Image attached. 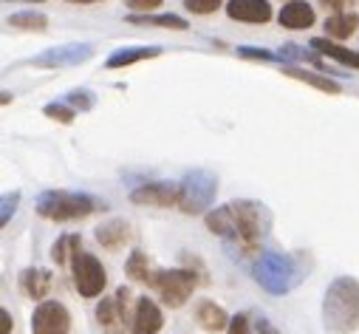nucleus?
<instances>
[{
	"mask_svg": "<svg viewBox=\"0 0 359 334\" xmlns=\"http://www.w3.org/2000/svg\"><path fill=\"white\" fill-rule=\"evenodd\" d=\"M133 204H150V207H175L182 201V185H170V182H156L136 187L130 193Z\"/></svg>",
	"mask_w": 359,
	"mask_h": 334,
	"instance_id": "1a4fd4ad",
	"label": "nucleus"
},
{
	"mask_svg": "<svg viewBox=\"0 0 359 334\" xmlns=\"http://www.w3.org/2000/svg\"><path fill=\"white\" fill-rule=\"evenodd\" d=\"M79 246H82V238H79V235H62V238L51 246L54 264H68V261H74V255L79 253Z\"/></svg>",
	"mask_w": 359,
	"mask_h": 334,
	"instance_id": "412c9836",
	"label": "nucleus"
},
{
	"mask_svg": "<svg viewBox=\"0 0 359 334\" xmlns=\"http://www.w3.org/2000/svg\"><path fill=\"white\" fill-rule=\"evenodd\" d=\"M128 6L133 9V12H153L156 6H161V0H128Z\"/></svg>",
	"mask_w": 359,
	"mask_h": 334,
	"instance_id": "cd10ccee",
	"label": "nucleus"
},
{
	"mask_svg": "<svg viewBox=\"0 0 359 334\" xmlns=\"http://www.w3.org/2000/svg\"><path fill=\"white\" fill-rule=\"evenodd\" d=\"M226 334H252V323L246 314H235L226 326Z\"/></svg>",
	"mask_w": 359,
	"mask_h": 334,
	"instance_id": "a878e982",
	"label": "nucleus"
},
{
	"mask_svg": "<svg viewBox=\"0 0 359 334\" xmlns=\"http://www.w3.org/2000/svg\"><path fill=\"white\" fill-rule=\"evenodd\" d=\"M158 54H161V48H156V46H150V48H122V51H116V54L108 60V68L133 65V62H139V60H147V57H158Z\"/></svg>",
	"mask_w": 359,
	"mask_h": 334,
	"instance_id": "6ab92c4d",
	"label": "nucleus"
},
{
	"mask_svg": "<svg viewBox=\"0 0 359 334\" xmlns=\"http://www.w3.org/2000/svg\"><path fill=\"white\" fill-rule=\"evenodd\" d=\"M0 320H4V328H0V334H9V328H12V317H9L6 309H0Z\"/></svg>",
	"mask_w": 359,
	"mask_h": 334,
	"instance_id": "7c9ffc66",
	"label": "nucleus"
},
{
	"mask_svg": "<svg viewBox=\"0 0 359 334\" xmlns=\"http://www.w3.org/2000/svg\"><path fill=\"white\" fill-rule=\"evenodd\" d=\"M97 241L105 246V249H119L125 241H128V224L125 221H108L97 229Z\"/></svg>",
	"mask_w": 359,
	"mask_h": 334,
	"instance_id": "f3484780",
	"label": "nucleus"
},
{
	"mask_svg": "<svg viewBox=\"0 0 359 334\" xmlns=\"http://www.w3.org/2000/svg\"><path fill=\"white\" fill-rule=\"evenodd\" d=\"M147 283L158 292V298L170 309L184 306L190 300V295L196 292V275L190 269H156Z\"/></svg>",
	"mask_w": 359,
	"mask_h": 334,
	"instance_id": "20e7f679",
	"label": "nucleus"
},
{
	"mask_svg": "<svg viewBox=\"0 0 359 334\" xmlns=\"http://www.w3.org/2000/svg\"><path fill=\"white\" fill-rule=\"evenodd\" d=\"M226 15L243 23H266L272 18V6H269V0H232L226 4Z\"/></svg>",
	"mask_w": 359,
	"mask_h": 334,
	"instance_id": "9b49d317",
	"label": "nucleus"
},
{
	"mask_svg": "<svg viewBox=\"0 0 359 334\" xmlns=\"http://www.w3.org/2000/svg\"><path fill=\"white\" fill-rule=\"evenodd\" d=\"M71 331V314L57 300H40V306L32 314V334H68Z\"/></svg>",
	"mask_w": 359,
	"mask_h": 334,
	"instance_id": "6e6552de",
	"label": "nucleus"
},
{
	"mask_svg": "<svg viewBox=\"0 0 359 334\" xmlns=\"http://www.w3.org/2000/svg\"><path fill=\"white\" fill-rule=\"evenodd\" d=\"M128 306H130V289L119 286L114 298H102L97 306V320L105 334H128Z\"/></svg>",
	"mask_w": 359,
	"mask_h": 334,
	"instance_id": "423d86ee",
	"label": "nucleus"
},
{
	"mask_svg": "<svg viewBox=\"0 0 359 334\" xmlns=\"http://www.w3.org/2000/svg\"><path fill=\"white\" fill-rule=\"evenodd\" d=\"M212 196H215V179L210 173L198 171L182 182V201H178V207L184 213H201L210 207Z\"/></svg>",
	"mask_w": 359,
	"mask_h": 334,
	"instance_id": "0eeeda50",
	"label": "nucleus"
},
{
	"mask_svg": "<svg viewBox=\"0 0 359 334\" xmlns=\"http://www.w3.org/2000/svg\"><path fill=\"white\" fill-rule=\"evenodd\" d=\"M71 4H97V0H71Z\"/></svg>",
	"mask_w": 359,
	"mask_h": 334,
	"instance_id": "473e14b6",
	"label": "nucleus"
},
{
	"mask_svg": "<svg viewBox=\"0 0 359 334\" xmlns=\"http://www.w3.org/2000/svg\"><path fill=\"white\" fill-rule=\"evenodd\" d=\"M18 199H20V196H18V193H15V196H12V199H9V196H6V199H4V224H6V221H9V213H15V204H18Z\"/></svg>",
	"mask_w": 359,
	"mask_h": 334,
	"instance_id": "c85d7f7f",
	"label": "nucleus"
},
{
	"mask_svg": "<svg viewBox=\"0 0 359 334\" xmlns=\"http://www.w3.org/2000/svg\"><path fill=\"white\" fill-rule=\"evenodd\" d=\"M46 116L57 119V122H71L74 119V108H65V105H46Z\"/></svg>",
	"mask_w": 359,
	"mask_h": 334,
	"instance_id": "bb28decb",
	"label": "nucleus"
},
{
	"mask_svg": "<svg viewBox=\"0 0 359 334\" xmlns=\"http://www.w3.org/2000/svg\"><path fill=\"white\" fill-rule=\"evenodd\" d=\"M9 26L43 32V29L48 26V18H46V15H37V12H20V15H12V18H9Z\"/></svg>",
	"mask_w": 359,
	"mask_h": 334,
	"instance_id": "b1692460",
	"label": "nucleus"
},
{
	"mask_svg": "<svg viewBox=\"0 0 359 334\" xmlns=\"http://www.w3.org/2000/svg\"><path fill=\"white\" fill-rule=\"evenodd\" d=\"M207 227L212 235L224 238L235 246V253L255 255L269 229V213L257 201H232L207 215Z\"/></svg>",
	"mask_w": 359,
	"mask_h": 334,
	"instance_id": "f257e3e1",
	"label": "nucleus"
},
{
	"mask_svg": "<svg viewBox=\"0 0 359 334\" xmlns=\"http://www.w3.org/2000/svg\"><path fill=\"white\" fill-rule=\"evenodd\" d=\"M20 289H23V295L26 298H32V300H43L46 298V292L51 289V272L48 269H23L20 272Z\"/></svg>",
	"mask_w": 359,
	"mask_h": 334,
	"instance_id": "2eb2a0df",
	"label": "nucleus"
},
{
	"mask_svg": "<svg viewBox=\"0 0 359 334\" xmlns=\"http://www.w3.org/2000/svg\"><path fill=\"white\" fill-rule=\"evenodd\" d=\"M257 334H278V328L269 320H257Z\"/></svg>",
	"mask_w": 359,
	"mask_h": 334,
	"instance_id": "c756f323",
	"label": "nucleus"
},
{
	"mask_svg": "<svg viewBox=\"0 0 359 334\" xmlns=\"http://www.w3.org/2000/svg\"><path fill=\"white\" fill-rule=\"evenodd\" d=\"M125 272H128V278H133V281H144V283H147V281L153 278V272H156V269H150L147 255L136 249V253L128 258V264H125Z\"/></svg>",
	"mask_w": 359,
	"mask_h": 334,
	"instance_id": "5701e85b",
	"label": "nucleus"
},
{
	"mask_svg": "<svg viewBox=\"0 0 359 334\" xmlns=\"http://www.w3.org/2000/svg\"><path fill=\"white\" fill-rule=\"evenodd\" d=\"M100 210V201L82 193H65V190H48L37 201V213L48 221H76L88 218Z\"/></svg>",
	"mask_w": 359,
	"mask_h": 334,
	"instance_id": "7ed1b4c3",
	"label": "nucleus"
},
{
	"mask_svg": "<svg viewBox=\"0 0 359 334\" xmlns=\"http://www.w3.org/2000/svg\"><path fill=\"white\" fill-rule=\"evenodd\" d=\"M184 6L193 15H212L221 6V0H184Z\"/></svg>",
	"mask_w": 359,
	"mask_h": 334,
	"instance_id": "393cba45",
	"label": "nucleus"
},
{
	"mask_svg": "<svg viewBox=\"0 0 359 334\" xmlns=\"http://www.w3.org/2000/svg\"><path fill=\"white\" fill-rule=\"evenodd\" d=\"M323 326L328 334H353L359 328V281L337 278L323 298Z\"/></svg>",
	"mask_w": 359,
	"mask_h": 334,
	"instance_id": "f03ea898",
	"label": "nucleus"
},
{
	"mask_svg": "<svg viewBox=\"0 0 359 334\" xmlns=\"http://www.w3.org/2000/svg\"><path fill=\"white\" fill-rule=\"evenodd\" d=\"M164 326V314L150 298H139L130 314V334H158Z\"/></svg>",
	"mask_w": 359,
	"mask_h": 334,
	"instance_id": "9d476101",
	"label": "nucleus"
},
{
	"mask_svg": "<svg viewBox=\"0 0 359 334\" xmlns=\"http://www.w3.org/2000/svg\"><path fill=\"white\" fill-rule=\"evenodd\" d=\"M272 278H292V281H297V272L292 269L289 258H283V255H263L260 267H257V281L263 286H269V283H272Z\"/></svg>",
	"mask_w": 359,
	"mask_h": 334,
	"instance_id": "ddd939ff",
	"label": "nucleus"
},
{
	"mask_svg": "<svg viewBox=\"0 0 359 334\" xmlns=\"http://www.w3.org/2000/svg\"><path fill=\"white\" fill-rule=\"evenodd\" d=\"M196 320H198V326L204 328V331H226V326H229V314L215 303V300H201L198 306H196Z\"/></svg>",
	"mask_w": 359,
	"mask_h": 334,
	"instance_id": "f8f14e48",
	"label": "nucleus"
},
{
	"mask_svg": "<svg viewBox=\"0 0 359 334\" xmlns=\"http://www.w3.org/2000/svg\"><path fill=\"white\" fill-rule=\"evenodd\" d=\"M283 74H289V76H294V79H303V82H309V86L320 88V91L339 94V82H334V79H328V76H320V74H314V71H303V68H283Z\"/></svg>",
	"mask_w": 359,
	"mask_h": 334,
	"instance_id": "aec40b11",
	"label": "nucleus"
},
{
	"mask_svg": "<svg viewBox=\"0 0 359 334\" xmlns=\"http://www.w3.org/2000/svg\"><path fill=\"white\" fill-rule=\"evenodd\" d=\"M320 4H323L325 9H342V6L348 4V0H320Z\"/></svg>",
	"mask_w": 359,
	"mask_h": 334,
	"instance_id": "2f4dec72",
	"label": "nucleus"
},
{
	"mask_svg": "<svg viewBox=\"0 0 359 334\" xmlns=\"http://www.w3.org/2000/svg\"><path fill=\"white\" fill-rule=\"evenodd\" d=\"M130 23H142V26H167V29H178V32L187 29V20H184V18H175V15H133Z\"/></svg>",
	"mask_w": 359,
	"mask_h": 334,
	"instance_id": "4be33fe9",
	"label": "nucleus"
},
{
	"mask_svg": "<svg viewBox=\"0 0 359 334\" xmlns=\"http://www.w3.org/2000/svg\"><path fill=\"white\" fill-rule=\"evenodd\" d=\"M278 20H280L283 29L300 32V29H309V26L314 23V9L306 4V0H292V4L283 6V12H280Z\"/></svg>",
	"mask_w": 359,
	"mask_h": 334,
	"instance_id": "4468645a",
	"label": "nucleus"
},
{
	"mask_svg": "<svg viewBox=\"0 0 359 334\" xmlns=\"http://www.w3.org/2000/svg\"><path fill=\"white\" fill-rule=\"evenodd\" d=\"M71 269H74V286L82 298H100L102 289L108 286V272H105L102 261L91 253H82L79 249L71 261Z\"/></svg>",
	"mask_w": 359,
	"mask_h": 334,
	"instance_id": "39448f33",
	"label": "nucleus"
},
{
	"mask_svg": "<svg viewBox=\"0 0 359 334\" xmlns=\"http://www.w3.org/2000/svg\"><path fill=\"white\" fill-rule=\"evenodd\" d=\"M311 48L323 51L325 57H331V60H337V62H342V65L359 68V51H348L345 46H337V43H331V40H323V37L311 40Z\"/></svg>",
	"mask_w": 359,
	"mask_h": 334,
	"instance_id": "dca6fc26",
	"label": "nucleus"
},
{
	"mask_svg": "<svg viewBox=\"0 0 359 334\" xmlns=\"http://www.w3.org/2000/svg\"><path fill=\"white\" fill-rule=\"evenodd\" d=\"M356 26H359V18L353 12L351 15H334V18L325 20V34L334 37V40H345L356 32Z\"/></svg>",
	"mask_w": 359,
	"mask_h": 334,
	"instance_id": "a211bd4d",
	"label": "nucleus"
}]
</instances>
